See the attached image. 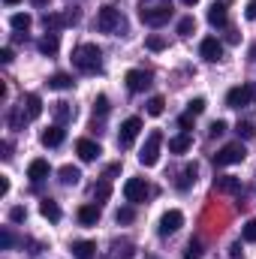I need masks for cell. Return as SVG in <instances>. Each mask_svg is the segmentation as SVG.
<instances>
[{
	"mask_svg": "<svg viewBox=\"0 0 256 259\" xmlns=\"http://www.w3.org/2000/svg\"><path fill=\"white\" fill-rule=\"evenodd\" d=\"M139 18L148 27H160L172 18V0H139Z\"/></svg>",
	"mask_w": 256,
	"mask_h": 259,
	"instance_id": "1",
	"label": "cell"
},
{
	"mask_svg": "<svg viewBox=\"0 0 256 259\" xmlns=\"http://www.w3.org/2000/svg\"><path fill=\"white\" fill-rule=\"evenodd\" d=\"M72 64L81 72H100L103 69V52L94 42H81L72 49Z\"/></svg>",
	"mask_w": 256,
	"mask_h": 259,
	"instance_id": "2",
	"label": "cell"
},
{
	"mask_svg": "<svg viewBox=\"0 0 256 259\" xmlns=\"http://www.w3.org/2000/svg\"><path fill=\"white\" fill-rule=\"evenodd\" d=\"M160 148H163V133L154 130V133L145 139L142 151H139V163H142V166H157V163H160Z\"/></svg>",
	"mask_w": 256,
	"mask_h": 259,
	"instance_id": "3",
	"label": "cell"
},
{
	"mask_svg": "<svg viewBox=\"0 0 256 259\" xmlns=\"http://www.w3.org/2000/svg\"><path fill=\"white\" fill-rule=\"evenodd\" d=\"M97 30H103V33H118V30H124V15H121L115 6H103V9L97 12Z\"/></svg>",
	"mask_w": 256,
	"mask_h": 259,
	"instance_id": "4",
	"label": "cell"
},
{
	"mask_svg": "<svg viewBox=\"0 0 256 259\" xmlns=\"http://www.w3.org/2000/svg\"><path fill=\"white\" fill-rule=\"evenodd\" d=\"M247 157L244 145L241 142H232V145H223L217 154H214V166H232V163H241Z\"/></svg>",
	"mask_w": 256,
	"mask_h": 259,
	"instance_id": "5",
	"label": "cell"
},
{
	"mask_svg": "<svg viewBox=\"0 0 256 259\" xmlns=\"http://www.w3.org/2000/svg\"><path fill=\"white\" fill-rule=\"evenodd\" d=\"M148 196H151V187H148L145 178H127V184H124V199H127V202L139 205V202H145Z\"/></svg>",
	"mask_w": 256,
	"mask_h": 259,
	"instance_id": "6",
	"label": "cell"
},
{
	"mask_svg": "<svg viewBox=\"0 0 256 259\" xmlns=\"http://www.w3.org/2000/svg\"><path fill=\"white\" fill-rule=\"evenodd\" d=\"M250 100H256V88H250V84H238V88H232V91L226 94V106H229V109H241V106H247Z\"/></svg>",
	"mask_w": 256,
	"mask_h": 259,
	"instance_id": "7",
	"label": "cell"
},
{
	"mask_svg": "<svg viewBox=\"0 0 256 259\" xmlns=\"http://www.w3.org/2000/svg\"><path fill=\"white\" fill-rule=\"evenodd\" d=\"M199 55H202L208 64H217V61L223 58V42H220L217 36H205L202 46H199Z\"/></svg>",
	"mask_w": 256,
	"mask_h": 259,
	"instance_id": "8",
	"label": "cell"
},
{
	"mask_svg": "<svg viewBox=\"0 0 256 259\" xmlns=\"http://www.w3.org/2000/svg\"><path fill=\"white\" fill-rule=\"evenodd\" d=\"M181 226H184V214L178 208H172V211H166L160 217V235H175Z\"/></svg>",
	"mask_w": 256,
	"mask_h": 259,
	"instance_id": "9",
	"label": "cell"
},
{
	"mask_svg": "<svg viewBox=\"0 0 256 259\" xmlns=\"http://www.w3.org/2000/svg\"><path fill=\"white\" fill-rule=\"evenodd\" d=\"M139 133H142V121H139V118H127V121L121 124V133H118V145H121V148H130Z\"/></svg>",
	"mask_w": 256,
	"mask_h": 259,
	"instance_id": "10",
	"label": "cell"
},
{
	"mask_svg": "<svg viewBox=\"0 0 256 259\" xmlns=\"http://www.w3.org/2000/svg\"><path fill=\"white\" fill-rule=\"evenodd\" d=\"M124 81H127L130 94H142V91L151 84V72H145V69H130L127 75H124Z\"/></svg>",
	"mask_w": 256,
	"mask_h": 259,
	"instance_id": "11",
	"label": "cell"
},
{
	"mask_svg": "<svg viewBox=\"0 0 256 259\" xmlns=\"http://www.w3.org/2000/svg\"><path fill=\"white\" fill-rule=\"evenodd\" d=\"M75 154H78V160L94 163V160L103 154V148H100L97 142H91V139H78V142H75Z\"/></svg>",
	"mask_w": 256,
	"mask_h": 259,
	"instance_id": "12",
	"label": "cell"
},
{
	"mask_svg": "<svg viewBox=\"0 0 256 259\" xmlns=\"http://www.w3.org/2000/svg\"><path fill=\"white\" fill-rule=\"evenodd\" d=\"M208 24H211V27H226V24H229V12H226V3H223V0L211 3V9H208Z\"/></svg>",
	"mask_w": 256,
	"mask_h": 259,
	"instance_id": "13",
	"label": "cell"
},
{
	"mask_svg": "<svg viewBox=\"0 0 256 259\" xmlns=\"http://www.w3.org/2000/svg\"><path fill=\"white\" fill-rule=\"evenodd\" d=\"M64 139H66V130H64V124H55V127L42 130V136H39V142H42L46 148H58V145H61Z\"/></svg>",
	"mask_w": 256,
	"mask_h": 259,
	"instance_id": "14",
	"label": "cell"
},
{
	"mask_svg": "<svg viewBox=\"0 0 256 259\" xmlns=\"http://www.w3.org/2000/svg\"><path fill=\"white\" fill-rule=\"evenodd\" d=\"M214 190L217 193H238L241 190V178H235V175H217L214 178Z\"/></svg>",
	"mask_w": 256,
	"mask_h": 259,
	"instance_id": "15",
	"label": "cell"
},
{
	"mask_svg": "<svg viewBox=\"0 0 256 259\" xmlns=\"http://www.w3.org/2000/svg\"><path fill=\"white\" fill-rule=\"evenodd\" d=\"M196 175H199V166H196V163H187V166L178 172V181H175V187H178V190H190L193 184H196Z\"/></svg>",
	"mask_w": 256,
	"mask_h": 259,
	"instance_id": "16",
	"label": "cell"
},
{
	"mask_svg": "<svg viewBox=\"0 0 256 259\" xmlns=\"http://www.w3.org/2000/svg\"><path fill=\"white\" fill-rule=\"evenodd\" d=\"M49 172H52V169H49V163H46V160H33V163L27 166V178H30L33 184L46 181V178H49Z\"/></svg>",
	"mask_w": 256,
	"mask_h": 259,
	"instance_id": "17",
	"label": "cell"
},
{
	"mask_svg": "<svg viewBox=\"0 0 256 259\" xmlns=\"http://www.w3.org/2000/svg\"><path fill=\"white\" fill-rule=\"evenodd\" d=\"M42 24H46V30L49 33H55V30H61V27H66V24H72L69 21V15H58V12H46V18H42Z\"/></svg>",
	"mask_w": 256,
	"mask_h": 259,
	"instance_id": "18",
	"label": "cell"
},
{
	"mask_svg": "<svg viewBox=\"0 0 256 259\" xmlns=\"http://www.w3.org/2000/svg\"><path fill=\"white\" fill-rule=\"evenodd\" d=\"M36 49H39L46 58H55V55H58V49H61V42H58V33H46V36L36 42Z\"/></svg>",
	"mask_w": 256,
	"mask_h": 259,
	"instance_id": "19",
	"label": "cell"
},
{
	"mask_svg": "<svg viewBox=\"0 0 256 259\" xmlns=\"http://www.w3.org/2000/svg\"><path fill=\"white\" fill-rule=\"evenodd\" d=\"M100 220V205H81L78 208V223L81 226H97Z\"/></svg>",
	"mask_w": 256,
	"mask_h": 259,
	"instance_id": "20",
	"label": "cell"
},
{
	"mask_svg": "<svg viewBox=\"0 0 256 259\" xmlns=\"http://www.w3.org/2000/svg\"><path fill=\"white\" fill-rule=\"evenodd\" d=\"M39 214H42L49 223H58V220H61V208H58V202H52V199H42V202H39Z\"/></svg>",
	"mask_w": 256,
	"mask_h": 259,
	"instance_id": "21",
	"label": "cell"
},
{
	"mask_svg": "<svg viewBox=\"0 0 256 259\" xmlns=\"http://www.w3.org/2000/svg\"><path fill=\"white\" fill-rule=\"evenodd\" d=\"M97 244L94 241H72V256L75 259H94Z\"/></svg>",
	"mask_w": 256,
	"mask_h": 259,
	"instance_id": "22",
	"label": "cell"
},
{
	"mask_svg": "<svg viewBox=\"0 0 256 259\" xmlns=\"http://www.w3.org/2000/svg\"><path fill=\"white\" fill-rule=\"evenodd\" d=\"M52 109H55V118H58V124H66V121H72V118H75V109H72L66 100H58Z\"/></svg>",
	"mask_w": 256,
	"mask_h": 259,
	"instance_id": "23",
	"label": "cell"
},
{
	"mask_svg": "<svg viewBox=\"0 0 256 259\" xmlns=\"http://www.w3.org/2000/svg\"><path fill=\"white\" fill-rule=\"evenodd\" d=\"M190 145H193L190 133H181V136L169 139V151H172V154H184V151H190Z\"/></svg>",
	"mask_w": 256,
	"mask_h": 259,
	"instance_id": "24",
	"label": "cell"
},
{
	"mask_svg": "<svg viewBox=\"0 0 256 259\" xmlns=\"http://www.w3.org/2000/svg\"><path fill=\"white\" fill-rule=\"evenodd\" d=\"M24 106H27V118H30V121L42 115V100H39V94H27Z\"/></svg>",
	"mask_w": 256,
	"mask_h": 259,
	"instance_id": "25",
	"label": "cell"
},
{
	"mask_svg": "<svg viewBox=\"0 0 256 259\" xmlns=\"http://www.w3.org/2000/svg\"><path fill=\"white\" fill-rule=\"evenodd\" d=\"M75 81H72V75H66V72H55L52 78H49V88H55V91H69Z\"/></svg>",
	"mask_w": 256,
	"mask_h": 259,
	"instance_id": "26",
	"label": "cell"
},
{
	"mask_svg": "<svg viewBox=\"0 0 256 259\" xmlns=\"http://www.w3.org/2000/svg\"><path fill=\"white\" fill-rule=\"evenodd\" d=\"M163 109H166V100H163V97H151V100L145 103V112H148L151 118H160Z\"/></svg>",
	"mask_w": 256,
	"mask_h": 259,
	"instance_id": "27",
	"label": "cell"
},
{
	"mask_svg": "<svg viewBox=\"0 0 256 259\" xmlns=\"http://www.w3.org/2000/svg\"><path fill=\"white\" fill-rule=\"evenodd\" d=\"M61 181H64L66 187H69V184H78V181H81V172H78L75 166H61Z\"/></svg>",
	"mask_w": 256,
	"mask_h": 259,
	"instance_id": "28",
	"label": "cell"
},
{
	"mask_svg": "<svg viewBox=\"0 0 256 259\" xmlns=\"http://www.w3.org/2000/svg\"><path fill=\"white\" fill-rule=\"evenodd\" d=\"M30 21H33V18H30L27 12H15V15L9 18V24H12L15 30H27V27H30Z\"/></svg>",
	"mask_w": 256,
	"mask_h": 259,
	"instance_id": "29",
	"label": "cell"
},
{
	"mask_svg": "<svg viewBox=\"0 0 256 259\" xmlns=\"http://www.w3.org/2000/svg\"><path fill=\"white\" fill-rule=\"evenodd\" d=\"M109 196H112V184H109V178H103V181L94 187V199H97V202H106Z\"/></svg>",
	"mask_w": 256,
	"mask_h": 259,
	"instance_id": "30",
	"label": "cell"
},
{
	"mask_svg": "<svg viewBox=\"0 0 256 259\" xmlns=\"http://www.w3.org/2000/svg\"><path fill=\"white\" fill-rule=\"evenodd\" d=\"M109 109H112V106H109V97H106V94H100V97L94 100V115L106 118V115H109Z\"/></svg>",
	"mask_w": 256,
	"mask_h": 259,
	"instance_id": "31",
	"label": "cell"
},
{
	"mask_svg": "<svg viewBox=\"0 0 256 259\" xmlns=\"http://www.w3.org/2000/svg\"><path fill=\"white\" fill-rule=\"evenodd\" d=\"M178 33H181V36L196 33V18H190V15H187V18H181V21H178Z\"/></svg>",
	"mask_w": 256,
	"mask_h": 259,
	"instance_id": "32",
	"label": "cell"
},
{
	"mask_svg": "<svg viewBox=\"0 0 256 259\" xmlns=\"http://www.w3.org/2000/svg\"><path fill=\"white\" fill-rule=\"evenodd\" d=\"M145 49H148V52H163V49H166V39L154 33V36H148V39H145Z\"/></svg>",
	"mask_w": 256,
	"mask_h": 259,
	"instance_id": "33",
	"label": "cell"
},
{
	"mask_svg": "<svg viewBox=\"0 0 256 259\" xmlns=\"http://www.w3.org/2000/svg\"><path fill=\"white\" fill-rule=\"evenodd\" d=\"M241 235H244V241H247V244H256V217L244 223V232H241Z\"/></svg>",
	"mask_w": 256,
	"mask_h": 259,
	"instance_id": "34",
	"label": "cell"
},
{
	"mask_svg": "<svg viewBox=\"0 0 256 259\" xmlns=\"http://www.w3.org/2000/svg\"><path fill=\"white\" fill-rule=\"evenodd\" d=\"M235 133H238L241 139H253V136H256V130H253V124H250V121H241V124L235 127Z\"/></svg>",
	"mask_w": 256,
	"mask_h": 259,
	"instance_id": "35",
	"label": "cell"
},
{
	"mask_svg": "<svg viewBox=\"0 0 256 259\" xmlns=\"http://www.w3.org/2000/svg\"><path fill=\"white\" fill-rule=\"evenodd\" d=\"M115 220H118V223H133V220H136V211H133V208H118Z\"/></svg>",
	"mask_w": 256,
	"mask_h": 259,
	"instance_id": "36",
	"label": "cell"
},
{
	"mask_svg": "<svg viewBox=\"0 0 256 259\" xmlns=\"http://www.w3.org/2000/svg\"><path fill=\"white\" fill-rule=\"evenodd\" d=\"M184 259H202V244L199 241H190L187 250H184Z\"/></svg>",
	"mask_w": 256,
	"mask_h": 259,
	"instance_id": "37",
	"label": "cell"
},
{
	"mask_svg": "<svg viewBox=\"0 0 256 259\" xmlns=\"http://www.w3.org/2000/svg\"><path fill=\"white\" fill-rule=\"evenodd\" d=\"M187 112H190V115H202V112H205V100H202V97L190 100V103H187Z\"/></svg>",
	"mask_w": 256,
	"mask_h": 259,
	"instance_id": "38",
	"label": "cell"
},
{
	"mask_svg": "<svg viewBox=\"0 0 256 259\" xmlns=\"http://www.w3.org/2000/svg\"><path fill=\"white\" fill-rule=\"evenodd\" d=\"M9 220H12V223H24V220H27V211H24L21 205H15V208L9 211Z\"/></svg>",
	"mask_w": 256,
	"mask_h": 259,
	"instance_id": "39",
	"label": "cell"
},
{
	"mask_svg": "<svg viewBox=\"0 0 256 259\" xmlns=\"http://www.w3.org/2000/svg\"><path fill=\"white\" fill-rule=\"evenodd\" d=\"M9 124H12V127L18 130L21 124H24V112H18V109H12V115H9Z\"/></svg>",
	"mask_w": 256,
	"mask_h": 259,
	"instance_id": "40",
	"label": "cell"
},
{
	"mask_svg": "<svg viewBox=\"0 0 256 259\" xmlns=\"http://www.w3.org/2000/svg\"><path fill=\"white\" fill-rule=\"evenodd\" d=\"M226 133V121H214L211 124V136H223Z\"/></svg>",
	"mask_w": 256,
	"mask_h": 259,
	"instance_id": "41",
	"label": "cell"
},
{
	"mask_svg": "<svg viewBox=\"0 0 256 259\" xmlns=\"http://www.w3.org/2000/svg\"><path fill=\"white\" fill-rule=\"evenodd\" d=\"M0 247H3V250H9V247H12V235H9L6 229L0 232Z\"/></svg>",
	"mask_w": 256,
	"mask_h": 259,
	"instance_id": "42",
	"label": "cell"
},
{
	"mask_svg": "<svg viewBox=\"0 0 256 259\" xmlns=\"http://www.w3.org/2000/svg\"><path fill=\"white\" fill-rule=\"evenodd\" d=\"M193 118H196V115H190V112H187V115H181V118H178L181 130H190V127H193Z\"/></svg>",
	"mask_w": 256,
	"mask_h": 259,
	"instance_id": "43",
	"label": "cell"
},
{
	"mask_svg": "<svg viewBox=\"0 0 256 259\" xmlns=\"http://www.w3.org/2000/svg\"><path fill=\"white\" fill-rule=\"evenodd\" d=\"M229 256L232 259H247L244 253H241V244H232V247H229Z\"/></svg>",
	"mask_w": 256,
	"mask_h": 259,
	"instance_id": "44",
	"label": "cell"
},
{
	"mask_svg": "<svg viewBox=\"0 0 256 259\" xmlns=\"http://www.w3.org/2000/svg\"><path fill=\"white\" fill-rule=\"evenodd\" d=\"M12 58H15L12 49H3V52H0V64H12Z\"/></svg>",
	"mask_w": 256,
	"mask_h": 259,
	"instance_id": "45",
	"label": "cell"
},
{
	"mask_svg": "<svg viewBox=\"0 0 256 259\" xmlns=\"http://www.w3.org/2000/svg\"><path fill=\"white\" fill-rule=\"evenodd\" d=\"M244 15H247L250 21L256 18V0H250V3H247V9H244Z\"/></svg>",
	"mask_w": 256,
	"mask_h": 259,
	"instance_id": "46",
	"label": "cell"
},
{
	"mask_svg": "<svg viewBox=\"0 0 256 259\" xmlns=\"http://www.w3.org/2000/svg\"><path fill=\"white\" fill-rule=\"evenodd\" d=\"M6 193H9V178L0 175V196H6Z\"/></svg>",
	"mask_w": 256,
	"mask_h": 259,
	"instance_id": "47",
	"label": "cell"
},
{
	"mask_svg": "<svg viewBox=\"0 0 256 259\" xmlns=\"http://www.w3.org/2000/svg\"><path fill=\"white\" fill-rule=\"evenodd\" d=\"M118 172H121V166H118V163H112V166L106 169V178H112V175H118Z\"/></svg>",
	"mask_w": 256,
	"mask_h": 259,
	"instance_id": "48",
	"label": "cell"
},
{
	"mask_svg": "<svg viewBox=\"0 0 256 259\" xmlns=\"http://www.w3.org/2000/svg\"><path fill=\"white\" fill-rule=\"evenodd\" d=\"M30 6H49V0H30Z\"/></svg>",
	"mask_w": 256,
	"mask_h": 259,
	"instance_id": "49",
	"label": "cell"
},
{
	"mask_svg": "<svg viewBox=\"0 0 256 259\" xmlns=\"http://www.w3.org/2000/svg\"><path fill=\"white\" fill-rule=\"evenodd\" d=\"M3 3H6V6H15V3H21V0H3Z\"/></svg>",
	"mask_w": 256,
	"mask_h": 259,
	"instance_id": "50",
	"label": "cell"
},
{
	"mask_svg": "<svg viewBox=\"0 0 256 259\" xmlns=\"http://www.w3.org/2000/svg\"><path fill=\"white\" fill-rule=\"evenodd\" d=\"M181 3H187V6H193V3H199V0H181Z\"/></svg>",
	"mask_w": 256,
	"mask_h": 259,
	"instance_id": "51",
	"label": "cell"
},
{
	"mask_svg": "<svg viewBox=\"0 0 256 259\" xmlns=\"http://www.w3.org/2000/svg\"><path fill=\"white\" fill-rule=\"evenodd\" d=\"M250 58H256V46H253V49H250Z\"/></svg>",
	"mask_w": 256,
	"mask_h": 259,
	"instance_id": "52",
	"label": "cell"
}]
</instances>
